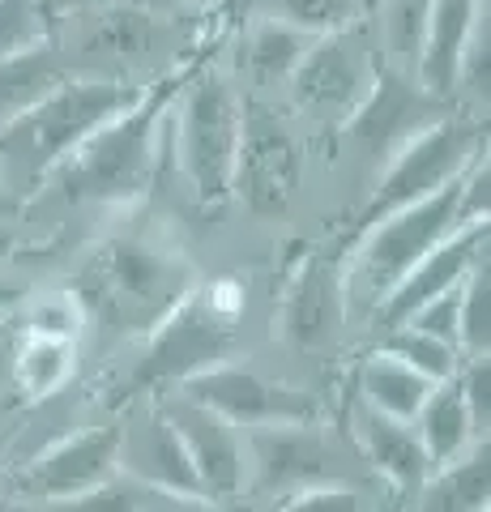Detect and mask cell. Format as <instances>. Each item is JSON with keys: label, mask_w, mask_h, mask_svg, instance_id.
Masks as SVG:
<instances>
[{"label": "cell", "mask_w": 491, "mask_h": 512, "mask_svg": "<svg viewBox=\"0 0 491 512\" xmlns=\"http://www.w3.org/2000/svg\"><path fill=\"white\" fill-rule=\"evenodd\" d=\"M312 47L308 35L282 26L274 18H265L248 30L244 39V73L257 90H274V86H291V77L299 69V60Z\"/></svg>", "instance_id": "22"}, {"label": "cell", "mask_w": 491, "mask_h": 512, "mask_svg": "<svg viewBox=\"0 0 491 512\" xmlns=\"http://www.w3.org/2000/svg\"><path fill=\"white\" fill-rule=\"evenodd\" d=\"M462 227H466L462 222V180L449 184L445 192H436V197L415 201L398 214L380 218L376 227H368L359 239V248L342 261V282H346L351 312H376L423 256H432ZM474 227H479V222H474Z\"/></svg>", "instance_id": "4"}, {"label": "cell", "mask_w": 491, "mask_h": 512, "mask_svg": "<svg viewBox=\"0 0 491 512\" xmlns=\"http://www.w3.org/2000/svg\"><path fill=\"white\" fill-rule=\"evenodd\" d=\"M376 73L380 64L372 56V43L363 39V26H355L342 30V35L312 39L291 77V94L312 116H329L346 124L372 94Z\"/></svg>", "instance_id": "10"}, {"label": "cell", "mask_w": 491, "mask_h": 512, "mask_svg": "<svg viewBox=\"0 0 491 512\" xmlns=\"http://www.w3.org/2000/svg\"><path fill=\"white\" fill-rule=\"evenodd\" d=\"M457 291H462V286H457ZM457 291H445V295L427 299L423 308H415L402 320V325L419 329V333H432V338L457 346Z\"/></svg>", "instance_id": "34"}, {"label": "cell", "mask_w": 491, "mask_h": 512, "mask_svg": "<svg viewBox=\"0 0 491 512\" xmlns=\"http://www.w3.org/2000/svg\"><path fill=\"white\" fill-rule=\"evenodd\" d=\"M9 359H13V350L0 346V389H5V380H9Z\"/></svg>", "instance_id": "38"}, {"label": "cell", "mask_w": 491, "mask_h": 512, "mask_svg": "<svg viewBox=\"0 0 491 512\" xmlns=\"http://www.w3.org/2000/svg\"><path fill=\"white\" fill-rule=\"evenodd\" d=\"M176 393L218 414V419L231 423L235 431H244V436L248 431H269V427H308L316 419V402L304 389L269 380L231 359L188 376L184 384H176Z\"/></svg>", "instance_id": "8"}, {"label": "cell", "mask_w": 491, "mask_h": 512, "mask_svg": "<svg viewBox=\"0 0 491 512\" xmlns=\"http://www.w3.org/2000/svg\"><path fill=\"white\" fill-rule=\"evenodd\" d=\"M146 86L99 82V77H65L35 107L0 128V192L30 197L56 175L65 158L99 133L103 124L124 116Z\"/></svg>", "instance_id": "1"}, {"label": "cell", "mask_w": 491, "mask_h": 512, "mask_svg": "<svg viewBox=\"0 0 491 512\" xmlns=\"http://www.w3.org/2000/svg\"><path fill=\"white\" fill-rule=\"evenodd\" d=\"M483 154H487V124L479 116H470V111H462V116H440L436 124L419 128L406 146H398L385 158L380 180L372 188L368 205H363L359 227L368 231L380 218L445 192L449 184L462 180Z\"/></svg>", "instance_id": "5"}, {"label": "cell", "mask_w": 491, "mask_h": 512, "mask_svg": "<svg viewBox=\"0 0 491 512\" xmlns=\"http://www.w3.org/2000/svg\"><path fill=\"white\" fill-rule=\"evenodd\" d=\"M355 389H359V397H355L359 406L385 414V419H398V423H415L419 406L427 402V393H432L436 384L423 380L419 372H410L406 363L385 355V350H372V355L359 363Z\"/></svg>", "instance_id": "21"}, {"label": "cell", "mask_w": 491, "mask_h": 512, "mask_svg": "<svg viewBox=\"0 0 491 512\" xmlns=\"http://www.w3.org/2000/svg\"><path fill=\"white\" fill-rule=\"evenodd\" d=\"M351 316L346 303V282H342V256L316 248L304 256L295 269L278 303V338L295 350H329L342 338V325Z\"/></svg>", "instance_id": "11"}, {"label": "cell", "mask_w": 491, "mask_h": 512, "mask_svg": "<svg viewBox=\"0 0 491 512\" xmlns=\"http://www.w3.org/2000/svg\"><path fill=\"white\" fill-rule=\"evenodd\" d=\"M235 320H240V299L231 295V286L193 291L150 333V350L141 359V380L184 384L188 376L205 372V367L227 363L235 346Z\"/></svg>", "instance_id": "7"}, {"label": "cell", "mask_w": 491, "mask_h": 512, "mask_svg": "<svg viewBox=\"0 0 491 512\" xmlns=\"http://www.w3.org/2000/svg\"><path fill=\"white\" fill-rule=\"evenodd\" d=\"M47 18L52 9H43L39 0H0V60L47 47Z\"/></svg>", "instance_id": "31"}, {"label": "cell", "mask_w": 491, "mask_h": 512, "mask_svg": "<svg viewBox=\"0 0 491 512\" xmlns=\"http://www.w3.org/2000/svg\"><path fill=\"white\" fill-rule=\"evenodd\" d=\"M278 512H372V500L359 487H346V483H316V487L291 491Z\"/></svg>", "instance_id": "32"}, {"label": "cell", "mask_w": 491, "mask_h": 512, "mask_svg": "<svg viewBox=\"0 0 491 512\" xmlns=\"http://www.w3.org/2000/svg\"><path fill=\"white\" fill-rule=\"evenodd\" d=\"M269 18L308 39H325L363 26V0H269Z\"/></svg>", "instance_id": "28"}, {"label": "cell", "mask_w": 491, "mask_h": 512, "mask_svg": "<svg viewBox=\"0 0 491 512\" xmlns=\"http://www.w3.org/2000/svg\"><path fill=\"white\" fill-rule=\"evenodd\" d=\"M244 99L227 69L201 64L184 77L171 103V146H176L180 171L201 205H223L235 188V158L244 137Z\"/></svg>", "instance_id": "3"}, {"label": "cell", "mask_w": 491, "mask_h": 512, "mask_svg": "<svg viewBox=\"0 0 491 512\" xmlns=\"http://www.w3.org/2000/svg\"><path fill=\"white\" fill-rule=\"evenodd\" d=\"M167 423L176 427V436L188 453V466L197 474L201 500L205 504H231L240 500L248 487V457H244V431H235L231 423H223L218 414H210L205 406L188 402L184 393L167 397L163 406Z\"/></svg>", "instance_id": "12"}, {"label": "cell", "mask_w": 491, "mask_h": 512, "mask_svg": "<svg viewBox=\"0 0 491 512\" xmlns=\"http://www.w3.org/2000/svg\"><path fill=\"white\" fill-rule=\"evenodd\" d=\"M141 13H176V9H188V5H201V0H129Z\"/></svg>", "instance_id": "35"}, {"label": "cell", "mask_w": 491, "mask_h": 512, "mask_svg": "<svg viewBox=\"0 0 491 512\" xmlns=\"http://www.w3.org/2000/svg\"><path fill=\"white\" fill-rule=\"evenodd\" d=\"M479 261H487V222H479V227H462L453 239H445V244H440L432 256H423V261L398 282V291L380 303L372 316L385 329L402 325V320L415 308H423L427 299H436L445 291H457Z\"/></svg>", "instance_id": "17"}, {"label": "cell", "mask_w": 491, "mask_h": 512, "mask_svg": "<svg viewBox=\"0 0 491 512\" xmlns=\"http://www.w3.org/2000/svg\"><path fill=\"white\" fill-rule=\"evenodd\" d=\"M77 372V346L73 342H47V338H22L13 346L9 380L26 397H52L60 393Z\"/></svg>", "instance_id": "25"}, {"label": "cell", "mask_w": 491, "mask_h": 512, "mask_svg": "<svg viewBox=\"0 0 491 512\" xmlns=\"http://www.w3.org/2000/svg\"><path fill=\"white\" fill-rule=\"evenodd\" d=\"M457 350L462 359H487L491 350V269L479 261L457 291Z\"/></svg>", "instance_id": "29"}, {"label": "cell", "mask_w": 491, "mask_h": 512, "mask_svg": "<svg viewBox=\"0 0 491 512\" xmlns=\"http://www.w3.org/2000/svg\"><path fill=\"white\" fill-rule=\"evenodd\" d=\"M427 13H432V0H380V47H385L393 73L415 77Z\"/></svg>", "instance_id": "26"}, {"label": "cell", "mask_w": 491, "mask_h": 512, "mask_svg": "<svg viewBox=\"0 0 491 512\" xmlns=\"http://www.w3.org/2000/svg\"><path fill=\"white\" fill-rule=\"evenodd\" d=\"M487 440L474 444L466 457H457L453 466L432 470V478L423 483V512H487Z\"/></svg>", "instance_id": "24"}, {"label": "cell", "mask_w": 491, "mask_h": 512, "mask_svg": "<svg viewBox=\"0 0 491 512\" xmlns=\"http://www.w3.org/2000/svg\"><path fill=\"white\" fill-rule=\"evenodd\" d=\"M39 5H43V9H56V5H60V0H39Z\"/></svg>", "instance_id": "40"}, {"label": "cell", "mask_w": 491, "mask_h": 512, "mask_svg": "<svg viewBox=\"0 0 491 512\" xmlns=\"http://www.w3.org/2000/svg\"><path fill=\"white\" fill-rule=\"evenodd\" d=\"M0 512H35V508H26L22 500H13L9 491H0Z\"/></svg>", "instance_id": "37"}, {"label": "cell", "mask_w": 491, "mask_h": 512, "mask_svg": "<svg viewBox=\"0 0 491 512\" xmlns=\"http://www.w3.org/2000/svg\"><path fill=\"white\" fill-rule=\"evenodd\" d=\"M380 350L393 355L398 363H406L410 372H419L423 380H432V384L453 380L457 367H462V350H457L453 342H440V338H432V333H419V329H410V325L385 329Z\"/></svg>", "instance_id": "27"}, {"label": "cell", "mask_w": 491, "mask_h": 512, "mask_svg": "<svg viewBox=\"0 0 491 512\" xmlns=\"http://www.w3.org/2000/svg\"><path fill=\"white\" fill-rule=\"evenodd\" d=\"M351 436L359 444L363 461L385 478L393 491L402 495H419L423 483L432 478V466H427L423 457V444L415 436V427L410 423H398V419H385V414H376L368 406H351Z\"/></svg>", "instance_id": "18"}, {"label": "cell", "mask_w": 491, "mask_h": 512, "mask_svg": "<svg viewBox=\"0 0 491 512\" xmlns=\"http://www.w3.org/2000/svg\"><path fill=\"white\" fill-rule=\"evenodd\" d=\"M457 389H462V402L470 410L474 436L487 440V427H491V363L487 359H462V367H457Z\"/></svg>", "instance_id": "33"}, {"label": "cell", "mask_w": 491, "mask_h": 512, "mask_svg": "<svg viewBox=\"0 0 491 512\" xmlns=\"http://www.w3.org/2000/svg\"><path fill=\"white\" fill-rule=\"evenodd\" d=\"M77 5H116V0H77Z\"/></svg>", "instance_id": "39"}, {"label": "cell", "mask_w": 491, "mask_h": 512, "mask_svg": "<svg viewBox=\"0 0 491 512\" xmlns=\"http://www.w3.org/2000/svg\"><path fill=\"white\" fill-rule=\"evenodd\" d=\"M415 436L423 444V457L432 470H445L453 466L457 457H466L474 444H483L474 436V423H470V410L462 402V389H457V376L436 384L432 393H427V402L419 406L415 414Z\"/></svg>", "instance_id": "20"}, {"label": "cell", "mask_w": 491, "mask_h": 512, "mask_svg": "<svg viewBox=\"0 0 491 512\" xmlns=\"http://www.w3.org/2000/svg\"><path fill=\"white\" fill-rule=\"evenodd\" d=\"M440 116H449L445 103L432 99L415 77H402V73H393L389 64H380L372 94L363 99V107L342 128L351 137H359L363 146L380 150V158H389L398 146H406L419 128L436 124Z\"/></svg>", "instance_id": "14"}, {"label": "cell", "mask_w": 491, "mask_h": 512, "mask_svg": "<svg viewBox=\"0 0 491 512\" xmlns=\"http://www.w3.org/2000/svg\"><path fill=\"white\" fill-rule=\"evenodd\" d=\"M188 73L193 69L167 73L163 82L146 86L141 99L124 111V116H116L90 141H82V146L56 167L52 180H47V184H56L60 201H69V205H129V201H137L154 180L158 141H163L171 103H176Z\"/></svg>", "instance_id": "2"}, {"label": "cell", "mask_w": 491, "mask_h": 512, "mask_svg": "<svg viewBox=\"0 0 491 512\" xmlns=\"http://www.w3.org/2000/svg\"><path fill=\"white\" fill-rule=\"evenodd\" d=\"M86 312L77 291H47L30 303L26 312V338H47V342H73L82 338Z\"/></svg>", "instance_id": "30"}, {"label": "cell", "mask_w": 491, "mask_h": 512, "mask_svg": "<svg viewBox=\"0 0 491 512\" xmlns=\"http://www.w3.org/2000/svg\"><path fill=\"white\" fill-rule=\"evenodd\" d=\"M69 77L65 60L56 56V47H35L26 56L0 60V128L13 124L26 107H35L52 86H60Z\"/></svg>", "instance_id": "23"}, {"label": "cell", "mask_w": 491, "mask_h": 512, "mask_svg": "<svg viewBox=\"0 0 491 512\" xmlns=\"http://www.w3.org/2000/svg\"><path fill=\"white\" fill-rule=\"evenodd\" d=\"M116 470L154 495H167V500H201L197 474L188 466L184 444L163 410H150L129 427H120Z\"/></svg>", "instance_id": "15"}, {"label": "cell", "mask_w": 491, "mask_h": 512, "mask_svg": "<svg viewBox=\"0 0 491 512\" xmlns=\"http://www.w3.org/2000/svg\"><path fill=\"white\" fill-rule=\"evenodd\" d=\"M244 457H248V487L257 491H299L316 483H334L329 478V448L325 440L308 427H269V431H248L244 436Z\"/></svg>", "instance_id": "16"}, {"label": "cell", "mask_w": 491, "mask_h": 512, "mask_svg": "<svg viewBox=\"0 0 491 512\" xmlns=\"http://www.w3.org/2000/svg\"><path fill=\"white\" fill-rule=\"evenodd\" d=\"M90 278L99 282L107 312L120 320V329L133 333H154L197 291V269L180 252L154 248L150 239H112L99 252Z\"/></svg>", "instance_id": "6"}, {"label": "cell", "mask_w": 491, "mask_h": 512, "mask_svg": "<svg viewBox=\"0 0 491 512\" xmlns=\"http://www.w3.org/2000/svg\"><path fill=\"white\" fill-rule=\"evenodd\" d=\"M299 184V146L269 107H244L235 188L257 214H282Z\"/></svg>", "instance_id": "13"}, {"label": "cell", "mask_w": 491, "mask_h": 512, "mask_svg": "<svg viewBox=\"0 0 491 512\" xmlns=\"http://www.w3.org/2000/svg\"><path fill=\"white\" fill-rule=\"evenodd\" d=\"M483 18H487V0H432L419 69H415V82L432 94V99H440V103L453 99L457 60H462L474 26Z\"/></svg>", "instance_id": "19"}, {"label": "cell", "mask_w": 491, "mask_h": 512, "mask_svg": "<svg viewBox=\"0 0 491 512\" xmlns=\"http://www.w3.org/2000/svg\"><path fill=\"white\" fill-rule=\"evenodd\" d=\"M9 252H13V222H9L5 210H0V265H5Z\"/></svg>", "instance_id": "36"}, {"label": "cell", "mask_w": 491, "mask_h": 512, "mask_svg": "<svg viewBox=\"0 0 491 512\" xmlns=\"http://www.w3.org/2000/svg\"><path fill=\"white\" fill-rule=\"evenodd\" d=\"M116 448H120V427H86L73 436L56 440L52 448H43L35 461L9 478V495L22 504H73L82 495L103 491L107 483H116Z\"/></svg>", "instance_id": "9"}]
</instances>
